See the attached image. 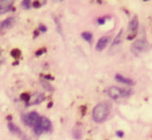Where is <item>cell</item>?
Wrapping results in <instances>:
<instances>
[{
    "label": "cell",
    "mask_w": 152,
    "mask_h": 140,
    "mask_svg": "<svg viewBox=\"0 0 152 140\" xmlns=\"http://www.w3.org/2000/svg\"><path fill=\"white\" fill-rule=\"evenodd\" d=\"M41 123H42L43 131L50 133L52 131V123L50 121V119L47 117H41Z\"/></svg>",
    "instance_id": "11"
},
{
    "label": "cell",
    "mask_w": 152,
    "mask_h": 140,
    "mask_svg": "<svg viewBox=\"0 0 152 140\" xmlns=\"http://www.w3.org/2000/svg\"><path fill=\"white\" fill-rule=\"evenodd\" d=\"M41 118V116L37 112H30V113H24L21 115L22 123L27 127H34L37 123L39 121V119Z\"/></svg>",
    "instance_id": "3"
},
{
    "label": "cell",
    "mask_w": 152,
    "mask_h": 140,
    "mask_svg": "<svg viewBox=\"0 0 152 140\" xmlns=\"http://www.w3.org/2000/svg\"><path fill=\"white\" fill-rule=\"evenodd\" d=\"M14 5V1L11 0H1L0 1V15L7 14V12H10L12 9Z\"/></svg>",
    "instance_id": "6"
},
{
    "label": "cell",
    "mask_w": 152,
    "mask_h": 140,
    "mask_svg": "<svg viewBox=\"0 0 152 140\" xmlns=\"http://www.w3.org/2000/svg\"><path fill=\"white\" fill-rule=\"evenodd\" d=\"M81 38H83L85 41H87L89 44H91L92 40H93V34H92L91 32L85 31V32H83V33H81Z\"/></svg>",
    "instance_id": "16"
},
{
    "label": "cell",
    "mask_w": 152,
    "mask_h": 140,
    "mask_svg": "<svg viewBox=\"0 0 152 140\" xmlns=\"http://www.w3.org/2000/svg\"><path fill=\"white\" fill-rule=\"evenodd\" d=\"M46 99V96H45L44 94H41V92H37V94H34V96L30 98V101L29 103H27V106H34V105H39L41 104V103L43 102V101Z\"/></svg>",
    "instance_id": "5"
},
{
    "label": "cell",
    "mask_w": 152,
    "mask_h": 140,
    "mask_svg": "<svg viewBox=\"0 0 152 140\" xmlns=\"http://www.w3.org/2000/svg\"><path fill=\"white\" fill-rule=\"evenodd\" d=\"M21 100L22 101H24V102L27 104V103H29V101H30V98H31V96H30L29 94H27V92H24V94H21Z\"/></svg>",
    "instance_id": "18"
},
{
    "label": "cell",
    "mask_w": 152,
    "mask_h": 140,
    "mask_svg": "<svg viewBox=\"0 0 152 140\" xmlns=\"http://www.w3.org/2000/svg\"><path fill=\"white\" fill-rule=\"evenodd\" d=\"M32 129H34V133L36 134L37 136H40L42 133H44V131H43V128H42V123H41V118L39 119V121L36 123V125L32 127Z\"/></svg>",
    "instance_id": "14"
},
{
    "label": "cell",
    "mask_w": 152,
    "mask_h": 140,
    "mask_svg": "<svg viewBox=\"0 0 152 140\" xmlns=\"http://www.w3.org/2000/svg\"><path fill=\"white\" fill-rule=\"evenodd\" d=\"M97 22L99 25H103V24L105 23V19H104V18H99V19L97 20Z\"/></svg>",
    "instance_id": "23"
},
{
    "label": "cell",
    "mask_w": 152,
    "mask_h": 140,
    "mask_svg": "<svg viewBox=\"0 0 152 140\" xmlns=\"http://www.w3.org/2000/svg\"><path fill=\"white\" fill-rule=\"evenodd\" d=\"M110 36H102L98 40L97 44H96V51L98 52H101L104 49L107 47V45L110 44Z\"/></svg>",
    "instance_id": "7"
},
{
    "label": "cell",
    "mask_w": 152,
    "mask_h": 140,
    "mask_svg": "<svg viewBox=\"0 0 152 140\" xmlns=\"http://www.w3.org/2000/svg\"><path fill=\"white\" fill-rule=\"evenodd\" d=\"M137 28H139V19H137V17H134L130 20V22H129L128 30L132 34H134V32L137 30Z\"/></svg>",
    "instance_id": "13"
},
{
    "label": "cell",
    "mask_w": 152,
    "mask_h": 140,
    "mask_svg": "<svg viewBox=\"0 0 152 140\" xmlns=\"http://www.w3.org/2000/svg\"><path fill=\"white\" fill-rule=\"evenodd\" d=\"M122 41H123V30H120L119 33L116 36V38H115L114 42H113V44H112V47H110V53H112L113 51L117 48V47H119L121 44H122Z\"/></svg>",
    "instance_id": "9"
},
{
    "label": "cell",
    "mask_w": 152,
    "mask_h": 140,
    "mask_svg": "<svg viewBox=\"0 0 152 140\" xmlns=\"http://www.w3.org/2000/svg\"><path fill=\"white\" fill-rule=\"evenodd\" d=\"M7 128H9L10 132H11L12 134H14V135L18 136V137H23V136H24L22 130L20 129L19 127H17L16 125H14L13 123H7Z\"/></svg>",
    "instance_id": "10"
},
{
    "label": "cell",
    "mask_w": 152,
    "mask_h": 140,
    "mask_svg": "<svg viewBox=\"0 0 152 140\" xmlns=\"http://www.w3.org/2000/svg\"><path fill=\"white\" fill-rule=\"evenodd\" d=\"M53 21H54L55 25H56V30H57V32H58V33L61 34V36H64V34H63V29H61V22H59L58 18L54 17V18H53Z\"/></svg>",
    "instance_id": "17"
},
{
    "label": "cell",
    "mask_w": 152,
    "mask_h": 140,
    "mask_svg": "<svg viewBox=\"0 0 152 140\" xmlns=\"http://www.w3.org/2000/svg\"><path fill=\"white\" fill-rule=\"evenodd\" d=\"M11 55H12V56H13L15 59H19L20 55H21V52H20L19 49H14V50H12Z\"/></svg>",
    "instance_id": "20"
},
{
    "label": "cell",
    "mask_w": 152,
    "mask_h": 140,
    "mask_svg": "<svg viewBox=\"0 0 152 140\" xmlns=\"http://www.w3.org/2000/svg\"><path fill=\"white\" fill-rule=\"evenodd\" d=\"M39 30H40L41 32H46L47 31V27L45 25H40V27H39Z\"/></svg>",
    "instance_id": "22"
},
{
    "label": "cell",
    "mask_w": 152,
    "mask_h": 140,
    "mask_svg": "<svg viewBox=\"0 0 152 140\" xmlns=\"http://www.w3.org/2000/svg\"><path fill=\"white\" fill-rule=\"evenodd\" d=\"M41 84H42V86L44 87V89L46 90V91H49V92H52L53 90H54V88L52 87V86L50 85V83H49L47 80H45L44 78H41Z\"/></svg>",
    "instance_id": "15"
},
{
    "label": "cell",
    "mask_w": 152,
    "mask_h": 140,
    "mask_svg": "<svg viewBox=\"0 0 152 140\" xmlns=\"http://www.w3.org/2000/svg\"><path fill=\"white\" fill-rule=\"evenodd\" d=\"M16 23V18L10 17L7 19L3 20L2 22H0V29H7V28H12Z\"/></svg>",
    "instance_id": "8"
},
{
    "label": "cell",
    "mask_w": 152,
    "mask_h": 140,
    "mask_svg": "<svg viewBox=\"0 0 152 140\" xmlns=\"http://www.w3.org/2000/svg\"><path fill=\"white\" fill-rule=\"evenodd\" d=\"M110 112V106L106 103H99L94 107L93 111H92V118L95 123H103L107 119Z\"/></svg>",
    "instance_id": "1"
},
{
    "label": "cell",
    "mask_w": 152,
    "mask_h": 140,
    "mask_svg": "<svg viewBox=\"0 0 152 140\" xmlns=\"http://www.w3.org/2000/svg\"><path fill=\"white\" fill-rule=\"evenodd\" d=\"M44 79L45 80H54V77H52V76H49V75H46V76H44Z\"/></svg>",
    "instance_id": "25"
},
{
    "label": "cell",
    "mask_w": 152,
    "mask_h": 140,
    "mask_svg": "<svg viewBox=\"0 0 152 140\" xmlns=\"http://www.w3.org/2000/svg\"><path fill=\"white\" fill-rule=\"evenodd\" d=\"M21 5L24 9H29L30 7H31V1H29V0H23L21 2Z\"/></svg>",
    "instance_id": "19"
},
{
    "label": "cell",
    "mask_w": 152,
    "mask_h": 140,
    "mask_svg": "<svg viewBox=\"0 0 152 140\" xmlns=\"http://www.w3.org/2000/svg\"><path fill=\"white\" fill-rule=\"evenodd\" d=\"M133 38H135V34H130L129 36H127V38H128V40H132Z\"/></svg>",
    "instance_id": "27"
},
{
    "label": "cell",
    "mask_w": 152,
    "mask_h": 140,
    "mask_svg": "<svg viewBox=\"0 0 152 140\" xmlns=\"http://www.w3.org/2000/svg\"><path fill=\"white\" fill-rule=\"evenodd\" d=\"M132 90L128 89V88H120L117 87V86H112V87L108 88L107 94L108 96L113 100H119V99L126 98V96H130Z\"/></svg>",
    "instance_id": "2"
},
{
    "label": "cell",
    "mask_w": 152,
    "mask_h": 140,
    "mask_svg": "<svg viewBox=\"0 0 152 140\" xmlns=\"http://www.w3.org/2000/svg\"><path fill=\"white\" fill-rule=\"evenodd\" d=\"M115 79H116V81L120 82V83H122V84H125V85H128V86L134 85V81H133L132 79L123 77L122 75H119V74H117V75L115 76Z\"/></svg>",
    "instance_id": "12"
},
{
    "label": "cell",
    "mask_w": 152,
    "mask_h": 140,
    "mask_svg": "<svg viewBox=\"0 0 152 140\" xmlns=\"http://www.w3.org/2000/svg\"><path fill=\"white\" fill-rule=\"evenodd\" d=\"M34 7H41L40 1H34Z\"/></svg>",
    "instance_id": "26"
},
{
    "label": "cell",
    "mask_w": 152,
    "mask_h": 140,
    "mask_svg": "<svg viewBox=\"0 0 152 140\" xmlns=\"http://www.w3.org/2000/svg\"><path fill=\"white\" fill-rule=\"evenodd\" d=\"M52 105H53V102H50L48 104V108H51V107H52Z\"/></svg>",
    "instance_id": "29"
},
{
    "label": "cell",
    "mask_w": 152,
    "mask_h": 140,
    "mask_svg": "<svg viewBox=\"0 0 152 140\" xmlns=\"http://www.w3.org/2000/svg\"><path fill=\"white\" fill-rule=\"evenodd\" d=\"M46 52V48H42V49H40V50H38L36 52V56H40V55H42L43 53H45Z\"/></svg>",
    "instance_id": "21"
},
{
    "label": "cell",
    "mask_w": 152,
    "mask_h": 140,
    "mask_svg": "<svg viewBox=\"0 0 152 140\" xmlns=\"http://www.w3.org/2000/svg\"><path fill=\"white\" fill-rule=\"evenodd\" d=\"M116 134H117V136H118V137H120V138H122L123 136H124V132H123V131H117Z\"/></svg>",
    "instance_id": "24"
},
{
    "label": "cell",
    "mask_w": 152,
    "mask_h": 140,
    "mask_svg": "<svg viewBox=\"0 0 152 140\" xmlns=\"http://www.w3.org/2000/svg\"><path fill=\"white\" fill-rule=\"evenodd\" d=\"M148 47V42L146 38H139L135 42H133V44L131 45V52L134 55H137L139 53L143 52L147 49Z\"/></svg>",
    "instance_id": "4"
},
{
    "label": "cell",
    "mask_w": 152,
    "mask_h": 140,
    "mask_svg": "<svg viewBox=\"0 0 152 140\" xmlns=\"http://www.w3.org/2000/svg\"><path fill=\"white\" fill-rule=\"evenodd\" d=\"M39 36V32L38 31H34V36Z\"/></svg>",
    "instance_id": "30"
},
{
    "label": "cell",
    "mask_w": 152,
    "mask_h": 140,
    "mask_svg": "<svg viewBox=\"0 0 152 140\" xmlns=\"http://www.w3.org/2000/svg\"><path fill=\"white\" fill-rule=\"evenodd\" d=\"M22 140H31V139L28 138V137H26V136H23V137H22Z\"/></svg>",
    "instance_id": "28"
}]
</instances>
